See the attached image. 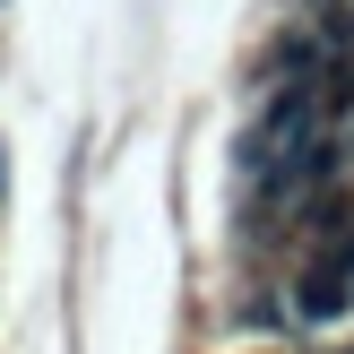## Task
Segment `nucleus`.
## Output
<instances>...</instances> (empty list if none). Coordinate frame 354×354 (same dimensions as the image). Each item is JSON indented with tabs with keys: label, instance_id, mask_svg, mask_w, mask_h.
Here are the masks:
<instances>
[{
	"label": "nucleus",
	"instance_id": "1",
	"mask_svg": "<svg viewBox=\"0 0 354 354\" xmlns=\"http://www.w3.org/2000/svg\"><path fill=\"white\" fill-rule=\"evenodd\" d=\"M346 303L354 294H346V242H337V251L311 259V277H303V320H337Z\"/></svg>",
	"mask_w": 354,
	"mask_h": 354
},
{
	"label": "nucleus",
	"instance_id": "2",
	"mask_svg": "<svg viewBox=\"0 0 354 354\" xmlns=\"http://www.w3.org/2000/svg\"><path fill=\"white\" fill-rule=\"evenodd\" d=\"M346 294H354V242H346Z\"/></svg>",
	"mask_w": 354,
	"mask_h": 354
}]
</instances>
